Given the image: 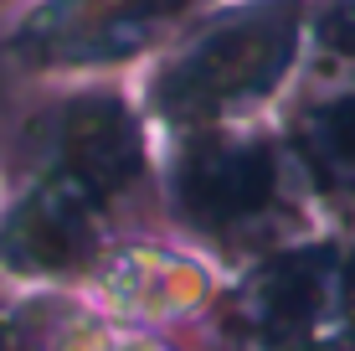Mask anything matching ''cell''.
I'll use <instances>...</instances> for the list:
<instances>
[{
    "label": "cell",
    "mask_w": 355,
    "mask_h": 351,
    "mask_svg": "<svg viewBox=\"0 0 355 351\" xmlns=\"http://www.w3.org/2000/svg\"><path fill=\"white\" fill-rule=\"evenodd\" d=\"M293 42H299V6L293 0L252 6L222 21L211 36H201L160 78L155 104L170 119H206L232 104H248L284 78Z\"/></svg>",
    "instance_id": "6da1fadb"
},
{
    "label": "cell",
    "mask_w": 355,
    "mask_h": 351,
    "mask_svg": "<svg viewBox=\"0 0 355 351\" xmlns=\"http://www.w3.org/2000/svg\"><path fill=\"white\" fill-rule=\"evenodd\" d=\"M248 325L278 351H320L355 331V269L335 248H299L252 279Z\"/></svg>",
    "instance_id": "7a4b0ae2"
},
{
    "label": "cell",
    "mask_w": 355,
    "mask_h": 351,
    "mask_svg": "<svg viewBox=\"0 0 355 351\" xmlns=\"http://www.w3.org/2000/svg\"><path fill=\"white\" fill-rule=\"evenodd\" d=\"M180 212L206 233H242L263 222L278 197L273 155L248 140H201L175 171Z\"/></svg>",
    "instance_id": "3957f363"
},
{
    "label": "cell",
    "mask_w": 355,
    "mask_h": 351,
    "mask_svg": "<svg viewBox=\"0 0 355 351\" xmlns=\"http://www.w3.org/2000/svg\"><path fill=\"white\" fill-rule=\"evenodd\" d=\"M98 253V197L46 176L0 222V263L16 274H72Z\"/></svg>",
    "instance_id": "277c9868"
},
{
    "label": "cell",
    "mask_w": 355,
    "mask_h": 351,
    "mask_svg": "<svg viewBox=\"0 0 355 351\" xmlns=\"http://www.w3.org/2000/svg\"><path fill=\"white\" fill-rule=\"evenodd\" d=\"M46 150H52V176H67L72 186L93 191L103 202L139 176L144 145H139V124L129 119V108L119 99L93 93V99H78L57 114Z\"/></svg>",
    "instance_id": "5b68a950"
},
{
    "label": "cell",
    "mask_w": 355,
    "mask_h": 351,
    "mask_svg": "<svg viewBox=\"0 0 355 351\" xmlns=\"http://www.w3.org/2000/svg\"><path fill=\"white\" fill-rule=\"evenodd\" d=\"M180 6L191 0H62L31 26L26 47L46 57H114L139 47L144 31Z\"/></svg>",
    "instance_id": "8992f818"
},
{
    "label": "cell",
    "mask_w": 355,
    "mask_h": 351,
    "mask_svg": "<svg viewBox=\"0 0 355 351\" xmlns=\"http://www.w3.org/2000/svg\"><path fill=\"white\" fill-rule=\"evenodd\" d=\"M293 145L324 191L355 202V99L304 108V119L293 124Z\"/></svg>",
    "instance_id": "52a82bcc"
},
{
    "label": "cell",
    "mask_w": 355,
    "mask_h": 351,
    "mask_svg": "<svg viewBox=\"0 0 355 351\" xmlns=\"http://www.w3.org/2000/svg\"><path fill=\"white\" fill-rule=\"evenodd\" d=\"M324 42L335 47V52L355 57V0H340V6L324 16Z\"/></svg>",
    "instance_id": "ba28073f"
},
{
    "label": "cell",
    "mask_w": 355,
    "mask_h": 351,
    "mask_svg": "<svg viewBox=\"0 0 355 351\" xmlns=\"http://www.w3.org/2000/svg\"><path fill=\"white\" fill-rule=\"evenodd\" d=\"M0 351H26V325H21V316H10L6 305H0Z\"/></svg>",
    "instance_id": "9c48e42d"
}]
</instances>
